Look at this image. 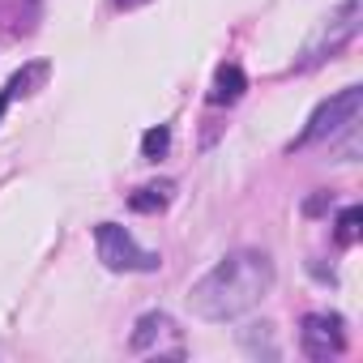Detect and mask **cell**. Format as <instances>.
Segmentation results:
<instances>
[{
    "label": "cell",
    "instance_id": "13",
    "mask_svg": "<svg viewBox=\"0 0 363 363\" xmlns=\"http://www.w3.org/2000/svg\"><path fill=\"white\" fill-rule=\"evenodd\" d=\"M325 206H329V193H320V197H312V201H308V206H303V210H308V214H320V210H325Z\"/></svg>",
    "mask_w": 363,
    "mask_h": 363
},
{
    "label": "cell",
    "instance_id": "11",
    "mask_svg": "<svg viewBox=\"0 0 363 363\" xmlns=\"http://www.w3.org/2000/svg\"><path fill=\"white\" fill-rule=\"evenodd\" d=\"M167 150H171V128L167 124H158L141 137V158H162Z\"/></svg>",
    "mask_w": 363,
    "mask_h": 363
},
{
    "label": "cell",
    "instance_id": "14",
    "mask_svg": "<svg viewBox=\"0 0 363 363\" xmlns=\"http://www.w3.org/2000/svg\"><path fill=\"white\" fill-rule=\"evenodd\" d=\"M137 5H150V0H116V9H137Z\"/></svg>",
    "mask_w": 363,
    "mask_h": 363
},
{
    "label": "cell",
    "instance_id": "15",
    "mask_svg": "<svg viewBox=\"0 0 363 363\" xmlns=\"http://www.w3.org/2000/svg\"><path fill=\"white\" fill-rule=\"evenodd\" d=\"M5 107H9V94H5V90H0V116H5Z\"/></svg>",
    "mask_w": 363,
    "mask_h": 363
},
{
    "label": "cell",
    "instance_id": "1",
    "mask_svg": "<svg viewBox=\"0 0 363 363\" xmlns=\"http://www.w3.org/2000/svg\"><path fill=\"white\" fill-rule=\"evenodd\" d=\"M274 278H278V269H274V261L265 252L235 248L189 291V303H193V312L201 320L223 325V320H235V316L252 312L274 291Z\"/></svg>",
    "mask_w": 363,
    "mask_h": 363
},
{
    "label": "cell",
    "instance_id": "4",
    "mask_svg": "<svg viewBox=\"0 0 363 363\" xmlns=\"http://www.w3.org/2000/svg\"><path fill=\"white\" fill-rule=\"evenodd\" d=\"M94 248H99V261L116 274H154L162 265V257L137 248V240L120 223H99L94 227Z\"/></svg>",
    "mask_w": 363,
    "mask_h": 363
},
{
    "label": "cell",
    "instance_id": "5",
    "mask_svg": "<svg viewBox=\"0 0 363 363\" xmlns=\"http://www.w3.org/2000/svg\"><path fill=\"white\" fill-rule=\"evenodd\" d=\"M359 18H363V0H346V5L320 26V35L303 48V60H299V69H316L325 56H333L337 48H346L354 35H359Z\"/></svg>",
    "mask_w": 363,
    "mask_h": 363
},
{
    "label": "cell",
    "instance_id": "6",
    "mask_svg": "<svg viewBox=\"0 0 363 363\" xmlns=\"http://www.w3.org/2000/svg\"><path fill=\"white\" fill-rule=\"evenodd\" d=\"M299 346H303V354L316 359V363L337 359V354L346 350V325H342V316H337V312H308V316L299 320Z\"/></svg>",
    "mask_w": 363,
    "mask_h": 363
},
{
    "label": "cell",
    "instance_id": "7",
    "mask_svg": "<svg viewBox=\"0 0 363 363\" xmlns=\"http://www.w3.org/2000/svg\"><path fill=\"white\" fill-rule=\"evenodd\" d=\"M244 90H248V73L240 65H218L214 86H210V103L214 107H231V103L244 99Z\"/></svg>",
    "mask_w": 363,
    "mask_h": 363
},
{
    "label": "cell",
    "instance_id": "12",
    "mask_svg": "<svg viewBox=\"0 0 363 363\" xmlns=\"http://www.w3.org/2000/svg\"><path fill=\"white\" fill-rule=\"evenodd\" d=\"M257 329H261V333H244V346H248V350H265L269 359H278V346L269 342V325H257Z\"/></svg>",
    "mask_w": 363,
    "mask_h": 363
},
{
    "label": "cell",
    "instance_id": "8",
    "mask_svg": "<svg viewBox=\"0 0 363 363\" xmlns=\"http://www.w3.org/2000/svg\"><path fill=\"white\" fill-rule=\"evenodd\" d=\"M171 193H175L171 179H162V184H145V189H137V193L128 197V210H137V214H158V210L171 206Z\"/></svg>",
    "mask_w": 363,
    "mask_h": 363
},
{
    "label": "cell",
    "instance_id": "9",
    "mask_svg": "<svg viewBox=\"0 0 363 363\" xmlns=\"http://www.w3.org/2000/svg\"><path fill=\"white\" fill-rule=\"evenodd\" d=\"M359 223H363V210H359V206H346V210L337 214V223H333V227H337L333 240H337V244H354V240H359Z\"/></svg>",
    "mask_w": 363,
    "mask_h": 363
},
{
    "label": "cell",
    "instance_id": "3",
    "mask_svg": "<svg viewBox=\"0 0 363 363\" xmlns=\"http://www.w3.org/2000/svg\"><path fill=\"white\" fill-rule=\"evenodd\" d=\"M128 350L141 359H184V329L175 325V316L167 312H141L133 333H128Z\"/></svg>",
    "mask_w": 363,
    "mask_h": 363
},
{
    "label": "cell",
    "instance_id": "10",
    "mask_svg": "<svg viewBox=\"0 0 363 363\" xmlns=\"http://www.w3.org/2000/svg\"><path fill=\"white\" fill-rule=\"evenodd\" d=\"M43 77H48V65H30V69L13 73V82L5 86V94H9V99H18V94H30V86H35V82H43Z\"/></svg>",
    "mask_w": 363,
    "mask_h": 363
},
{
    "label": "cell",
    "instance_id": "2",
    "mask_svg": "<svg viewBox=\"0 0 363 363\" xmlns=\"http://www.w3.org/2000/svg\"><path fill=\"white\" fill-rule=\"evenodd\" d=\"M359 111H363V90H359V86L337 90L333 99H325V103L308 116V124H303V133L291 141V150H308V145L333 141L337 133H350L354 120H359Z\"/></svg>",
    "mask_w": 363,
    "mask_h": 363
}]
</instances>
